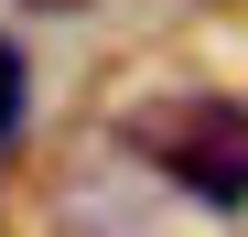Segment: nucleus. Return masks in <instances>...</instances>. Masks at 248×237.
Wrapping results in <instances>:
<instances>
[{
	"label": "nucleus",
	"mask_w": 248,
	"mask_h": 237,
	"mask_svg": "<svg viewBox=\"0 0 248 237\" xmlns=\"http://www.w3.org/2000/svg\"><path fill=\"white\" fill-rule=\"evenodd\" d=\"M11 130H22V54L0 44V140H11Z\"/></svg>",
	"instance_id": "nucleus-2"
},
{
	"label": "nucleus",
	"mask_w": 248,
	"mask_h": 237,
	"mask_svg": "<svg viewBox=\"0 0 248 237\" xmlns=\"http://www.w3.org/2000/svg\"><path fill=\"white\" fill-rule=\"evenodd\" d=\"M130 140L205 205H248V108L237 97H162L130 108Z\"/></svg>",
	"instance_id": "nucleus-1"
},
{
	"label": "nucleus",
	"mask_w": 248,
	"mask_h": 237,
	"mask_svg": "<svg viewBox=\"0 0 248 237\" xmlns=\"http://www.w3.org/2000/svg\"><path fill=\"white\" fill-rule=\"evenodd\" d=\"M22 11H87V0H22Z\"/></svg>",
	"instance_id": "nucleus-3"
}]
</instances>
